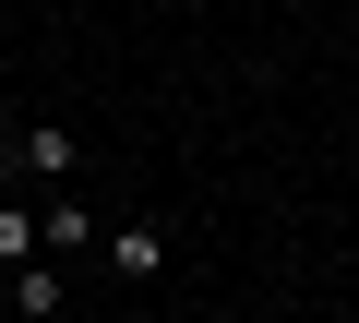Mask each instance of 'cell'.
Wrapping results in <instances>:
<instances>
[{
    "instance_id": "1",
    "label": "cell",
    "mask_w": 359,
    "mask_h": 323,
    "mask_svg": "<svg viewBox=\"0 0 359 323\" xmlns=\"http://www.w3.org/2000/svg\"><path fill=\"white\" fill-rule=\"evenodd\" d=\"M36 252H48V263H84V252H96V204H84V192H60V204L36 216Z\"/></svg>"
},
{
    "instance_id": "2",
    "label": "cell",
    "mask_w": 359,
    "mask_h": 323,
    "mask_svg": "<svg viewBox=\"0 0 359 323\" xmlns=\"http://www.w3.org/2000/svg\"><path fill=\"white\" fill-rule=\"evenodd\" d=\"M13 168H25V180H72V168H84V144H72L60 120H36V132L13 144Z\"/></svg>"
},
{
    "instance_id": "3",
    "label": "cell",
    "mask_w": 359,
    "mask_h": 323,
    "mask_svg": "<svg viewBox=\"0 0 359 323\" xmlns=\"http://www.w3.org/2000/svg\"><path fill=\"white\" fill-rule=\"evenodd\" d=\"M60 287H72V263H48V252H36L25 275H0V299H13L25 323H48V311H60Z\"/></svg>"
},
{
    "instance_id": "4",
    "label": "cell",
    "mask_w": 359,
    "mask_h": 323,
    "mask_svg": "<svg viewBox=\"0 0 359 323\" xmlns=\"http://www.w3.org/2000/svg\"><path fill=\"white\" fill-rule=\"evenodd\" d=\"M108 263H120V275H156V263H168V228H108Z\"/></svg>"
},
{
    "instance_id": "5",
    "label": "cell",
    "mask_w": 359,
    "mask_h": 323,
    "mask_svg": "<svg viewBox=\"0 0 359 323\" xmlns=\"http://www.w3.org/2000/svg\"><path fill=\"white\" fill-rule=\"evenodd\" d=\"M25 263H36V216H25V204H0V275H25Z\"/></svg>"
},
{
    "instance_id": "6",
    "label": "cell",
    "mask_w": 359,
    "mask_h": 323,
    "mask_svg": "<svg viewBox=\"0 0 359 323\" xmlns=\"http://www.w3.org/2000/svg\"><path fill=\"white\" fill-rule=\"evenodd\" d=\"M13 180H25V168H13V144H0V192H13Z\"/></svg>"
}]
</instances>
